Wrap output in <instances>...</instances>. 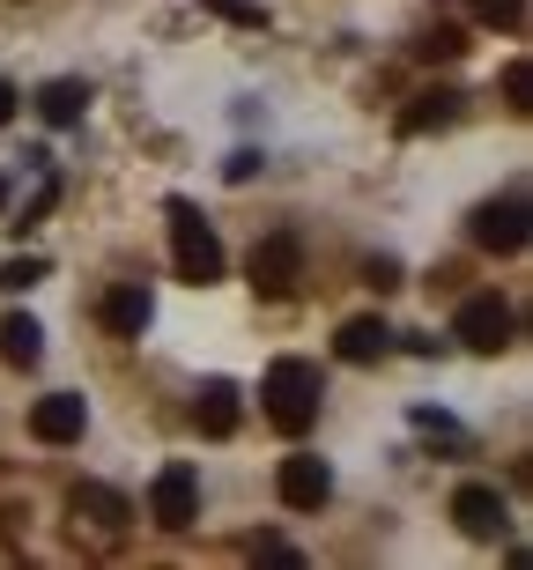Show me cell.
<instances>
[{
	"instance_id": "cell-23",
	"label": "cell",
	"mask_w": 533,
	"mask_h": 570,
	"mask_svg": "<svg viewBox=\"0 0 533 570\" xmlns=\"http://www.w3.org/2000/svg\"><path fill=\"white\" fill-rule=\"evenodd\" d=\"M16 105H22V97H16V82H0V127L16 119Z\"/></svg>"
},
{
	"instance_id": "cell-9",
	"label": "cell",
	"mask_w": 533,
	"mask_h": 570,
	"mask_svg": "<svg viewBox=\"0 0 533 570\" xmlns=\"http://www.w3.org/2000/svg\"><path fill=\"white\" fill-rule=\"evenodd\" d=\"M82 423H89L82 393H45V401L30 407V438H38V444H75V438H82Z\"/></svg>"
},
{
	"instance_id": "cell-11",
	"label": "cell",
	"mask_w": 533,
	"mask_h": 570,
	"mask_svg": "<svg viewBox=\"0 0 533 570\" xmlns=\"http://www.w3.org/2000/svg\"><path fill=\"white\" fill-rule=\"evenodd\" d=\"M385 348H393V326L385 318H348L342 334H334V356L342 363H378Z\"/></svg>"
},
{
	"instance_id": "cell-2",
	"label": "cell",
	"mask_w": 533,
	"mask_h": 570,
	"mask_svg": "<svg viewBox=\"0 0 533 570\" xmlns=\"http://www.w3.org/2000/svg\"><path fill=\"white\" fill-rule=\"evenodd\" d=\"M171 259H178V282H193V289L223 282V237L200 223L193 200H171Z\"/></svg>"
},
{
	"instance_id": "cell-4",
	"label": "cell",
	"mask_w": 533,
	"mask_h": 570,
	"mask_svg": "<svg viewBox=\"0 0 533 570\" xmlns=\"http://www.w3.org/2000/svg\"><path fill=\"white\" fill-rule=\"evenodd\" d=\"M452 334L467 341L474 356H496V348H512V304L504 296H467L460 318H452Z\"/></svg>"
},
{
	"instance_id": "cell-13",
	"label": "cell",
	"mask_w": 533,
	"mask_h": 570,
	"mask_svg": "<svg viewBox=\"0 0 533 570\" xmlns=\"http://www.w3.org/2000/svg\"><path fill=\"white\" fill-rule=\"evenodd\" d=\"M38 111H45V127H75V119L89 111V82H82V75L45 82V89H38Z\"/></svg>"
},
{
	"instance_id": "cell-19",
	"label": "cell",
	"mask_w": 533,
	"mask_h": 570,
	"mask_svg": "<svg viewBox=\"0 0 533 570\" xmlns=\"http://www.w3.org/2000/svg\"><path fill=\"white\" fill-rule=\"evenodd\" d=\"M215 16H230V22H245V30H259L267 22V8H253V0H208Z\"/></svg>"
},
{
	"instance_id": "cell-16",
	"label": "cell",
	"mask_w": 533,
	"mask_h": 570,
	"mask_svg": "<svg viewBox=\"0 0 533 570\" xmlns=\"http://www.w3.org/2000/svg\"><path fill=\"white\" fill-rule=\"evenodd\" d=\"M452 119H460V89H430V97H415V111H407V134L452 127Z\"/></svg>"
},
{
	"instance_id": "cell-18",
	"label": "cell",
	"mask_w": 533,
	"mask_h": 570,
	"mask_svg": "<svg viewBox=\"0 0 533 570\" xmlns=\"http://www.w3.org/2000/svg\"><path fill=\"white\" fill-rule=\"evenodd\" d=\"M482 22H496V30H519V16H526V0H467Z\"/></svg>"
},
{
	"instance_id": "cell-10",
	"label": "cell",
	"mask_w": 533,
	"mask_h": 570,
	"mask_svg": "<svg viewBox=\"0 0 533 570\" xmlns=\"http://www.w3.org/2000/svg\"><path fill=\"white\" fill-rule=\"evenodd\" d=\"M149 318H156V304H149V289H141V282H119V289L105 296V326L119 341H141V334H149Z\"/></svg>"
},
{
	"instance_id": "cell-17",
	"label": "cell",
	"mask_w": 533,
	"mask_h": 570,
	"mask_svg": "<svg viewBox=\"0 0 533 570\" xmlns=\"http://www.w3.org/2000/svg\"><path fill=\"white\" fill-rule=\"evenodd\" d=\"M30 282H45V259H30V253H22V259H0V289H8V296H22Z\"/></svg>"
},
{
	"instance_id": "cell-22",
	"label": "cell",
	"mask_w": 533,
	"mask_h": 570,
	"mask_svg": "<svg viewBox=\"0 0 533 570\" xmlns=\"http://www.w3.org/2000/svg\"><path fill=\"white\" fill-rule=\"evenodd\" d=\"M253 556H267V563H297V549H289L282 533H259V541H253Z\"/></svg>"
},
{
	"instance_id": "cell-14",
	"label": "cell",
	"mask_w": 533,
	"mask_h": 570,
	"mask_svg": "<svg viewBox=\"0 0 533 570\" xmlns=\"http://www.w3.org/2000/svg\"><path fill=\"white\" fill-rule=\"evenodd\" d=\"M193 415H200L208 438H230V430H237V385L230 379H208V385H200V401H193Z\"/></svg>"
},
{
	"instance_id": "cell-24",
	"label": "cell",
	"mask_w": 533,
	"mask_h": 570,
	"mask_svg": "<svg viewBox=\"0 0 533 570\" xmlns=\"http://www.w3.org/2000/svg\"><path fill=\"white\" fill-rule=\"evenodd\" d=\"M0 208H8V170H0Z\"/></svg>"
},
{
	"instance_id": "cell-7",
	"label": "cell",
	"mask_w": 533,
	"mask_h": 570,
	"mask_svg": "<svg viewBox=\"0 0 533 570\" xmlns=\"http://www.w3.org/2000/svg\"><path fill=\"white\" fill-rule=\"evenodd\" d=\"M474 245L482 253H526V200L504 193L490 208H474Z\"/></svg>"
},
{
	"instance_id": "cell-1",
	"label": "cell",
	"mask_w": 533,
	"mask_h": 570,
	"mask_svg": "<svg viewBox=\"0 0 533 570\" xmlns=\"http://www.w3.org/2000/svg\"><path fill=\"white\" fill-rule=\"evenodd\" d=\"M259 401H267V423H275L282 438H304V430L319 423V401H326L319 363L275 356V363H267V385H259Z\"/></svg>"
},
{
	"instance_id": "cell-5",
	"label": "cell",
	"mask_w": 533,
	"mask_h": 570,
	"mask_svg": "<svg viewBox=\"0 0 533 570\" xmlns=\"http://www.w3.org/2000/svg\"><path fill=\"white\" fill-rule=\"evenodd\" d=\"M297 275H304V245L289 230H275V237H259V245H253V289L259 296H289Z\"/></svg>"
},
{
	"instance_id": "cell-15",
	"label": "cell",
	"mask_w": 533,
	"mask_h": 570,
	"mask_svg": "<svg viewBox=\"0 0 533 570\" xmlns=\"http://www.w3.org/2000/svg\"><path fill=\"white\" fill-rule=\"evenodd\" d=\"M75 511H89L97 527H127V519H134L127 497H119V489H105V482H82V489H75Z\"/></svg>"
},
{
	"instance_id": "cell-21",
	"label": "cell",
	"mask_w": 533,
	"mask_h": 570,
	"mask_svg": "<svg viewBox=\"0 0 533 570\" xmlns=\"http://www.w3.org/2000/svg\"><path fill=\"white\" fill-rule=\"evenodd\" d=\"M423 52H430V60H460L467 45H460V30H430V38H423Z\"/></svg>"
},
{
	"instance_id": "cell-20",
	"label": "cell",
	"mask_w": 533,
	"mask_h": 570,
	"mask_svg": "<svg viewBox=\"0 0 533 570\" xmlns=\"http://www.w3.org/2000/svg\"><path fill=\"white\" fill-rule=\"evenodd\" d=\"M504 97H512V105L526 111V97H533V75H526V60H512V67H504Z\"/></svg>"
},
{
	"instance_id": "cell-3",
	"label": "cell",
	"mask_w": 533,
	"mask_h": 570,
	"mask_svg": "<svg viewBox=\"0 0 533 570\" xmlns=\"http://www.w3.org/2000/svg\"><path fill=\"white\" fill-rule=\"evenodd\" d=\"M149 519L164 533H186L193 519H200V474H193L186 460H171L164 474H156V489H149Z\"/></svg>"
},
{
	"instance_id": "cell-8",
	"label": "cell",
	"mask_w": 533,
	"mask_h": 570,
	"mask_svg": "<svg viewBox=\"0 0 533 570\" xmlns=\"http://www.w3.org/2000/svg\"><path fill=\"white\" fill-rule=\"evenodd\" d=\"M452 519H460V533L467 541H496V533L512 527V511H504V497H496L490 482H467L460 497H452Z\"/></svg>"
},
{
	"instance_id": "cell-6",
	"label": "cell",
	"mask_w": 533,
	"mask_h": 570,
	"mask_svg": "<svg viewBox=\"0 0 533 570\" xmlns=\"http://www.w3.org/2000/svg\"><path fill=\"white\" fill-rule=\"evenodd\" d=\"M275 489H282V504H289V511H319L326 497H334V474H326L319 452H289L282 474H275Z\"/></svg>"
},
{
	"instance_id": "cell-12",
	"label": "cell",
	"mask_w": 533,
	"mask_h": 570,
	"mask_svg": "<svg viewBox=\"0 0 533 570\" xmlns=\"http://www.w3.org/2000/svg\"><path fill=\"white\" fill-rule=\"evenodd\" d=\"M45 356V326L30 312H8L0 318V363H16V371H30V363Z\"/></svg>"
}]
</instances>
